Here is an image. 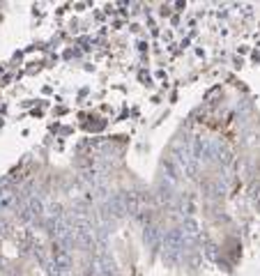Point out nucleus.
I'll return each instance as SVG.
<instances>
[{"mask_svg":"<svg viewBox=\"0 0 260 276\" xmlns=\"http://www.w3.org/2000/svg\"><path fill=\"white\" fill-rule=\"evenodd\" d=\"M164 246H166V253L173 258V253H178L180 249L184 246V235H182V230H173V233L166 235V237H164Z\"/></svg>","mask_w":260,"mask_h":276,"instance_id":"obj_2","label":"nucleus"},{"mask_svg":"<svg viewBox=\"0 0 260 276\" xmlns=\"http://www.w3.org/2000/svg\"><path fill=\"white\" fill-rule=\"evenodd\" d=\"M97 265H99V271H101L104 276H113V274H115V269H113L115 265H113V260H111L108 256H99Z\"/></svg>","mask_w":260,"mask_h":276,"instance_id":"obj_5","label":"nucleus"},{"mask_svg":"<svg viewBox=\"0 0 260 276\" xmlns=\"http://www.w3.org/2000/svg\"><path fill=\"white\" fill-rule=\"evenodd\" d=\"M143 239H145V244L148 246H159V242H161V233H159V228H154V226H150V228H145V233H143Z\"/></svg>","mask_w":260,"mask_h":276,"instance_id":"obj_3","label":"nucleus"},{"mask_svg":"<svg viewBox=\"0 0 260 276\" xmlns=\"http://www.w3.org/2000/svg\"><path fill=\"white\" fill-rule=\"evenodd\" d=\"M253 203L260 207V184H255V186H253Z\"/></svg>","mask_w":260,"mask_h":276,"instance_id":"obj_7","label":"nucleus"},{"mask_svg":"<svg viewBox=\"0 0 260 276\" xmlns=\"http://www.w3.org/2000/svg\"><path fill=\"white\" fill-rule=\"evenodd\" d=\"M182 235H184V239H187V237H196V235H198V224H196V221H193V219H187V221H184Z\"/></svg>","mask_w":260,"mask_h":276,"instance_id":"obj_6","label":"nucleus"},{"mask_svg":"<svg viewBox=\"0 0 260 276\" xmlns=\"http://www.w3.org/2000/svg\"><path fill=\"white\" fill-rule=\"evenodd\" d=\"M53 265L60 269V274H63V271H67L69 267H72V256H69V249H65L63 244H58V242H55V246H53Z\"/></svg>","mask_w":260,"mask_h":276,"instance_id":"obj_1","label":"nucleus"},{"mask_svg":"<svg viewBox=\"0 0 260 276\" xmlns=\"http://www.w3.org/2000/svg\"><path fill=\"white\" fill-rule=\"evenodd\" d=\"M44 214V203L39 198H33L28 205V210H25L23 219H30V216H42Z\"/></svg>","mask_w":260,"mask_h":276,"instance_id":"obj_4","label":"nucleus"}]
</instances>
